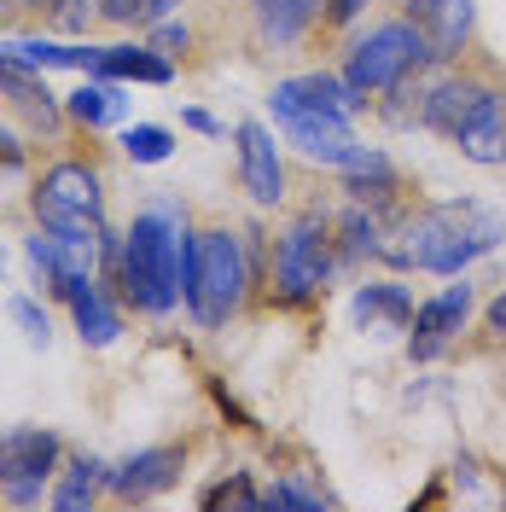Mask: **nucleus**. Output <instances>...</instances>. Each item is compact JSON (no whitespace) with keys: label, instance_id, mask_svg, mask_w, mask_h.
I'll use <instances>...</instances> for the list:
<instances>
[{"label":"nucleus","instance_id":"nucleus-1","mask_svg":"<svg viewBox=\"0 0 506 512\" xmlns=\"http://www.w3.org/2000/svg\"><path fill=\"white\" fill-rule=\"evenodd\" d=\"M501 245V216L477 198H454V204H425V210H402L390 233H384V262L390 268H425V274H466V262L489 256Z\"/></svg>","mask_w":506,"mask_h":512},{"label":"nucleus","instance_id":"nucleus-2","mask_svg":"<svg viewBox=\"0 0 506 512\" xmlns=\"http://www.w3.org/2000/svg\"><path fill=\"white\" fill-rule=\"evenodd\" d=\"M187 245H192V227H187V210H181L175 198L146 204V210L128 222L123 251H117V286H123L128 309L163 320L175 303H181Z\"/></svg>","mask_w":506,"mask_h":512},{"label":"nucleus","instance_id":"nucleus-3","mask_svg":"<svg viewBox=\"0 0 506 512\" xmlns=\"http://www.w3.org/2000/svg\"><path fill=\"white\" fill-rule=\"evenodd\" d=\"M245 291H251L245 239H239L233 227H192L187 280H181V297H187L192 320H198L204 332H222L227 320L245 309Z\"/></svg>","mask_w":506,"mask_h":512},{"label":"nucleus","instance_id":"nucleus-4","mask_svg":"<svg viewBox=\"0 0 506 512\" xmlns=\"http://www.w3.org/2000/svg\"><path fill=\"white\" fill-rule=\"evenodd\" d=\"M332 262H338V233H332V216L326 210H303L297 222L280 233V245H274V262H268V274H274V303L285 309H303V303H315L326 280H332Z\"/></svg>","mask_w":506,"mask_h":512},{"label":"nucleus","instance_id":"nucleus-5","mask_svg":"<svg viewBox=\"0 0 506 512\" xmlns=\"http://www.w3.org/2000/svg\"><path fill=\"white\" fill-rule=\"evenodd\" d=\"M425 64L431 59H425L419 30H413L408 18H384V24H373V30L344 53V82L361 99H373V94H384V88H396L402 76H419Z\"/></svg>","mask_w":506,"mask_h":512},{"label":"nucleus","instance_id":"nucleus-6","mask_svg":"<svg viewBox=\"0 0 506 512\" xmlns=\"http://www.w3.org/2000/svg\"><path fill=\"white\" fill-rule=\"evenodd\" d=\"M30 210L41 227H59V233H105V187H99V169L82 158L53 163L30 192Z\"/></svg>","mask_w":506,"mask_h":512},{"label":"nucleus","instance_id":"nucleus-7","mask_svg":"<svg viewBox=\"0 0 506 512\" xmlns=\"http://www.w3.org/2000/svg\"><path fill=\"white\" fill-rule=\"evenodd\" d=\"M59 460H64V443L59 431H41V425H12L0 437V495L30 507L41 501L47 478H59Z\"/></svg>","mask_w":506,"mask_h":512},{"label":"nucleus","instance_id":"nucleus-8","mask_svg":"<svg viewBox=\"0 0 506 512\" xmlns=\"http://www.w3.org/2000/svg\"><path fill=\"white\" fill-rule=\"evenodd\" d=\"M472 309H477V291H472L466 274H460L454 286H443L437 297H425V303L413 309V320H408V355L419 361V367L437 361V355H448L454 350V338L466 332Z\"/></svg>","mask_w":506,"mask_h":512},{"label":"nucleus","instance_id":"nucleus-9","mask_svg":"<svg viewBox=\"0 0 506 512\" xmlns=\"http://www.w3.org/2000/svg\"><path fill=\"white\" fill-rule=\"evenodd\" d=\"M402 18L419 30L425 59L431 64H454L466 47H472V30H477V6L472 0H408Z\"/></svg>","mask_w":506,"mask_h":512},{"label":"nucleus","instance_id":"nucleus-10","mask_svg":"<svg viewBox=\"0 0 506 512\" xmlns=\"http://www.w3.org/2000/svg\"><path fill=\"white\" fill-rule=\"evenodd\" d=\"M274 123H280L291 152H303L309 163H326V169H344V158L361 146L344 111H291V117H274Z\"/></svg>","mask_w":506,"mask_h":512},{"label":"nucleus","instance_id":"nucleus-11","mask_svg":"<svg viewBox=\"0 0 506 512\" xmlns=\"http://www.w3.org/2000/svg\"><path fill=\"white\" fill-rule=\"evenodd\" d=\"M181 472H187V443L140 448V454H128L123 466H111V495L128 501V507H140V501H152L163 489H175Z\"/></svg>","mask_w":506,"mask_h":512},{"label":"nucleus","instance_id":"nucleus-12","mask_svg":"<svg viewBox=\"0 0 506 512\" xmlns=\"http://www.w3.org/2000/svg\"><path fill=\"white\" fill-rule=\"evenodd\" d=\"M268 105H274V117H291V111H344V117H355L367 99L355 94L344 76L309 70V76H285V82H274Z\"/></svg>","mask_w":506,"mask_h":512},{"label":"nucleus","instance_id":"nucleus-13","mask_svg":"<svg viewBox=\"0 0 506 512\" xmlns=\"http://www.w3.org/2000/svg\"><path fill=\"white\" fill-rule=\"evenodd\" d=\"M483 99H489V82H477V76H466V70H448V76H437V82L425 88V117H419V128L454 140L460 128L472 123V111L483 105Z\"/></svg>","mask_w":506,"mask_h":512},{"label":"nucleus","instance_id":"nucleus-14","mask_svg":"<svg viewBox=\"0 0 506 512\" xmlns=\"http://www.w3.org/2000/svg\"><path fill=\"white\" fill-rule=\"evenodd\" d=\"M239 181H245V192L256 204H280L285 198V163H280L274 128L239 123Z\"/></svg>","mask_w":506,"mask_h":512},{"label":"nucleus","instance_id":"nucleus-15","mask_svg":"<svg viewBox=\"0 0 506 512\" xmlns=\"http://www.w3.org/2000/svg\"><path fill=\"white\" fill-rule=\"evenodd\" d=\"M0 94L12 99V111H24L41 134H59V128H64V105H59V94L41 82V70H35V64L0 53Z\"/></svg>","mask_w":506,"mask_h":512},{"label":"nucleus","instance_id":"nucleus-16","mask_svg":"<svg viewBox=\"0 0 506 512\" xmlns=\"http://www.w3.org/2000/svg\"><path fill=\"white\" fill-rule=\"evenodd\" d=\"M344 192L361 198V204H384L396 210V192H402V169L384 158L379 146H355L344 158Z\"/></svg>","mask_w":506,"mask_h":512},{"label":"nucleus","instance_id":"nucleus-17","mask_svg":"<svg viewBox=\"0 0 506 512\" xmlns=\"http://www.w3.org/2000/svg\"><path fill=\"white\" fill-rule=\"evenodd\" d=\"M88 70H94L99 82H152V88L175 82V64L158 47H94Z\"/></svg>","mask_w":506,"mask_h":512},{"label":"nucleus","instance_id":"nucleus-18","mask_svg":"<svg viewBox=\"0 0 506 512\" xmlns=\"http://www.w3.org/2000/svg\"><path fill=\"white\" fill-rule=\"evenodd\" d=\"M454 146H460V158H472V163H506V94L501 88H489V99L472 111V123L454 134Z\"/></svg>","mask_w":506,"mask_h":512},{"label":"nucleus","instance_id":"nucleus-19","mask_svg":"<svg viewBox=\"0 0 506 512\" xmlns=\"http://www.w3.org/2000/svg\"><path fill=\"white\" fill-rule=\"evenodd\" d=\"M413 291L402 280H367V286L355 291V320L367 326V332H408L413 320Z\"/></svg>","mask_w":506,"mask_h":512},{"label":"nucleus","instance_id":"nucleus-20","mask_svg":"<svg viewBox=\"0 0 506 512\" xmlns=\"http://www.w3.org/2000/svg\"><path fill=\"white\" fill-rule=\"evenodd\" d=\"M251 18L268 47H297L303 35L315 30L320 0H251Z\"/></svg>","mask_w":506,"mask_h":512},{"label":"nucleus","instance_id":"nucleus-21","mask_svg":"<svg viewBox=\"0 0 506 512\" xmlns=\"http://www.w3.org/2000/svg\"><path fill=\"white\" fill-rule=\"evenodd\" d=\"M64 303H70V315H76V332H82V344H94V350L117 344V332H123V315H117V303L105 297V286H99V280H82V286L70 291Z\"/></svg>","mask_w":506,"mask_h":512},{"label":"nucleus","instance_id":"nucleus-22","mask_svg":"<svg viewBox=\"0 0 506 512\" xmlns=\"http://www.w3.org/2000/svg\"><path fill=\"white\" fill-rule=\"evenodd\" d=\"M105 489H111V466H105V460H94V454H76V460L59 472L53 507H59V512H82V507H94Z\"/></svg>","mask_w":506,"mask_h":512},{"label":"nucleus","instance_id":"nucleus-23","mask_svg":"<svg viewBox=\"0 0 506 512\" xmlns=\"http://www.w3.org/2000/svg\"><path fill=\"white\" fill-rule=\"evenodd\" d=\"M0 53L35 64V70H88L94 64V47H70V41H6Z\"/></svg>","mask_w":506,"mask_h":512},{"label":"nucleus","instance_id":"nucleus-24","mask_svg":"<svg viewBox=\"0 0 506 512\" xmlns=\"http://www.w3.org/2000/svg\"><path fill=\"white\" fill-rule=\"evenodd\" d=\"M198 507L204 512H262V489L251 483V472H227L222 483H210L204 495H198Z\"/></svg>","mask_w":506,"mask_h":512},{"label":"nucleus","instance_id":"nucleus-25","mask_svg":"<svg viewBox=\"0 0 506 512\" xmlns=\"http://www.w3.org/2000/svg\"><path fill=\"white\" fill-rule=\"evenodd\" d=\"M117 111H123V99L111 94V88H99V82H88V88H76V94L64 99V117H70V123H82V128L111 123Z\"/></svg>","mask_w":506,"mask_h":512},{"label":"nucleus","instance_id":"nucleus-26","mask_svg":"<svg viewBox=\"0 0 506 512\" xmlns=\"http://www.w3.org/2000/svg\"><path fill=\"white\" fill-rule=\"evenodd\" d=\"M123 152L134 163H163L175 152V134L158 128V123H134V128H123Z\"/></svg>","mask_w":506,"mask_h":512},{"label":"nucleus","instance_id":"nucleus-27","mask_svg":"<svg viewBox=\"0 0 506 512\" xmlns=\"http://www.w3.org/2000/svg\"><path fill=\"white\" fill-rule=\"evenodd\" d=\"M384 99H396V105H379V117L390 128H413L419 117H425V88H419L413 76H402L396 88H384Z\"/></svg>","mask_w":506,"mask_h":512},{"label":"nucleus","instance_id":"nucleus-28","mask_svg":"<svg viewBox=\"0 0 506 512\" xmlns=\"http://www.w3.org/2000/svg\"><path fill=\"white\" fill-rule=\"evenodd\" d=\"M262 501H268V507H291V512L332 507V495H326V489H309V483H297V478H274V489H262Z\"/></svg>","mask_w":506,"mask_h":512},{"label":"nucleus","instance_id":"nucleus-29","mask_svg":"<svg viewBox=\"0 0 506 512\" xmlns=\"http://www.w3.org/2000/svg\"><path fill=\"white\" fill-rule=\"evenodd\" d=\"M6 315L24 326V338H30L35 350H47V338H53V332H47V309H41L35 297H12V303H6Z\"/></svg>","mask_w":506,"mask_h":512},{"label":"nucleus","instance_id":"nucleus-30","mask_svg":"<svg viewBox=\"0 0 506 512\" xmlns=\"http://www.w3.org/2000/svg\"><path fill=\"white\" fill-rule=\"evenodd\" d=\"M367 6H373V0H320V24H326V30H344V24H355Z\"/></svg>","mask_w":506,"mask_h":512},{"label":"nucleus","instance_id":"nucleus-31","mask_svg":"<svg viewBox=\"0 0 506 512\" xmlns=\"http://www.w3.org/2000/svg\"><path fill=\"white\" fill-rule=\"evenodd\" d=\"M152 47H158V53H187V47H192L187 24H169V18H158V24H152Z\"/></svg>","mask_w":506,"mask_h":512},{"label":"nucleus","instance_id":"nucleus-32","mask_svg":"<svg viewBox=\"0 0 506 512\" xmlns=\"http://www.w3.org/2000/svg\"><path fill=\"white\" fill-rule=\"evenodd\" d=\"M24 158H30L24 140H18L12 128H0V169H24Z\"/></svg>","mask_w":506,"mask_h":512},{"label":"nucleus","instance_id":"nucleus-33","mask_svg":"<svg viewBox=\"0 0 506 512\" xmlns=\"http://www.w3.org/2000/svg\"><path fill=\"white\" fill-rule=\"evenodd\" d=\"M181 0H134V24H158V18H169Z\"/></svg>","mask_w":506,"mask_h":512},{"label":"nucleus","instance_id":"nucleus-34","mask_svg":"<svg viewBox=\"0 0 506 512\" xmlns=\"http://www.w3.org/2000/svg\"><path fill=\"white\" fill-rule=\"evenodd\" d=\"M483 332H489V338H506V291L483 309Z\"/></svg>","mask_w":506,"mask_h":512},{"label":"nucleus","instance_id":"nucleus-35","mask_svg":"<svg viewBox=\"0 0 506 512\" xmlns=\"http://www.w3.org/2000/svg\"><path fill=\"white\" fill-rule=\"evenodd\" d=\"M187 128H198V134H222V123H216L210 111H187Z\"/></svg>","mask_w":506,"mask_h":512},{"label":"nucleus","instance_id":"nucleus-36","mask_svg":"<svg viewBox=\"0 0 506 512\" xmlns=\"http://www.w3.org/2000/svg\"><path fill=\"white\" fill-rule=\"evenodd\" d=\"M0 274H6V251H0Z\"/></svg>","mask_w":506,"mask_h":512},{"label":"nucleus","instance_id":"nucleus-37","mask_svg":"<svg viewBox=\"0 0 506 512\" xmlns=\"http://www.w3.org/2000/svg\"><path fill=\"white\" fill-rule=\"evenodd\" d=\"M88 6H94V12H99V0H88Z\"/></svg>","mask_w":506,"mask_h":512}]
</instances>
